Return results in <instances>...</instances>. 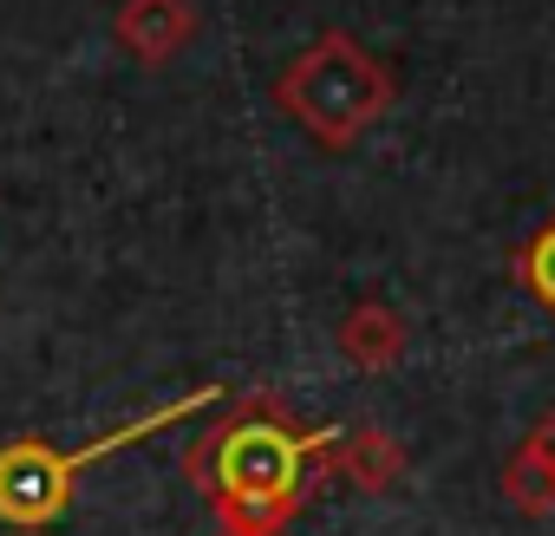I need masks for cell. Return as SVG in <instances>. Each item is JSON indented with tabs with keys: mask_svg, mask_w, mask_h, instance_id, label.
<instances>
[{
	"mask_svg": "<svg viewBox=\"0 0 555 536\" xmlns=\"http://www.w3.org/2000/svg\"><path fill=\"white\" fill-rule=\"evenodd\" d=\"M222 393L229 386H216V380L190 386L170 406H157V412H144V419H131L118 432H99V438H86L73 451H53L47 438H8V445H0V523H8V529H53L73 510V484H79L86 464H99V458H112V451H125L138 438H157L164 425H177L190 412H209Z\"/></svg>",
	"mask_w": 555,
	"mask_h": 536,
	"instance_id": "3",
	"label": "cell"
},
{
	"mask_svg": "<svg viewBox=\"0 0 555 536\" xmlns=\"http://www.w3.org/2000/svg\"><path fill=\"white\" fill-rule=\"evenodd\" d=\"M340 354H347V367H360V373H386V367H399L405 360V341H412V328H405V315L392 308V302H353L347 315H340Z\"/></svg>",
	"mask_w": 555,
	"mask_h": 536,
	"instance_id": "6",
	"label": "cell"
},
{
	"mask_svg": "<svg viewBox=\"0 0 555 536\" xmlns=\"http://www.w3.org/2000/svg\"><path fill=\"white\" fill-rule=\"evenodd\" d=\"M509 276H516V282H522V295H529V302H535V308L555 321V216L516 242V255H509Z\"/></svg>",
	"mask_w": 555,
	"mask_h": 536,
	"instance_id": "8",
	"label": "cell"
},
{
	"mask_svg": "<svg viewBox=\"0 0 555 536\" xmlns=\"http://www.w3.org/2000/svg\"><path fill=\"white\" fill-rule=\"evenodd\" d=\"M334 471H340L353 490L379 497V490H392V484L405 477V445H399L386 425H353V432L334 438Z\"/></svg>",
	"mask_w": 555,
	"mask_h": 536,
	"instance_id": "7",
	"label": "cell"
},
{
	"mask_svg": "<svg viewBox=\"0 0 555 536\" xmlns=\"http://www.w3.org/2000/svg\"><path fill=\"white\" fill-rule=\"evenodd\" d=\"M112 40H118L138 66H170V60L196 40V8H190V0H118Z\"/></svg>",
	"mask_w": 555,
	"mask_h": 536,
	"instance_id": "4",
	"label": "cell"
},
{
	"mask_svg": "<svg viewBox=\"0 0 555 536\" xmlns=\"http://www.w3.org/2000/svg\"><path fill=\"white\" fill-rule=\"evenodd\" d=\"M274 105L308 131V144L353 151L399 105V79L347 27H327V34H314V47H301L282 66V79H274Z\"/></svg>",
	"mask_w": 555,
	"mask_h": 536,
	"instance_id": "2",
	"label": "cell"
},
{
	"mask_svg": "<svg viewBox=\"0 0 555 536\" xmlns=\"http://www.w3.org/2000/svg\"><path fill=\"white\" fill-rule=\"evenodd\" d=\"M503 503L516 510V516H529V523H542V516H555V406L522 432V445L503 458Z\"/></svg>",
	"mask_w": 555,
	"mask_h": 536,
	"instance_id": "5",
	"label": "cell"
},
{
	"mask_svg": "<svg viewBox=\"0 0 555 536\" xmlns=\"http://www.w3.org/2000/svg\"><path fill=\"white\" fill-rule=\"evenodd\" d=\"M334 438L301 425L282 393H242L183 445V477L209 497L216 536H282L334 471Z\"/></svg>",
	"mask_w": 555,
	"mask_h": 536,
	"instance_id": "1",
	"label": "cell"
}]
</instances>
